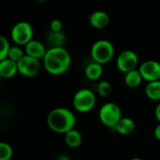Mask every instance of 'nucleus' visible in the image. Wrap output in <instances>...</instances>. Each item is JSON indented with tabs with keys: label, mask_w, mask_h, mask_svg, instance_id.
Segmentation results:
<instances>
[{
	"label": "nucleus",
	"mask_w": 160,
	"mask_h": 160,
	"mask_svg": "<svg viewBox=\"0 0 160 160\" xmlns=\"http://www.w3.org/2000/svg\"><path fill=\"white\" fill-rule=\"evenodd\" d=\"M17 73H19L17 62L8 58L0 60V76L3 79H11Z\"/></svg>",
	"instance_id": "nucleus-12"
},
{
	"label": "nucleus",
	"mask_w": 160,
	"mask_h": 160,
	"mask_svg": "<svg viewBox=\"0 0 160 160\" xmlns=\"http://www.w3.org/2000/svg\"><path fill=\"white\" fill-rule=\"evenodd\" d=\"M130 160H142V158H131Z\"/></svg>",
	"instance_id": "nucleus-27"
},
{
	"label": "nucleus",
	"mask_w": 160,
	"mask_h": 160,
	"mask_svg": "<svg viewBox=\"0 0 160 160\" xmlns=\"http://www.w3.org/2000/svg\"><path fill=\"white\" fill-rule=\"evenodd\" d=\"M24 55H25V52H24V51H22L21 46L15 45V46L10 47V50L8 54V58L18 63Z\"/></svg>",
	"instance_id": "nucleus-19"
},
{
	"label": "nucleus",
	"mask_w": 160,
	"mask_h": 160,
	"mask_svg": "<svg viewBox=\"0 0 160 160\" xmlns=\"http://www.w3.org/2000/svg\"><path fill=\"white\" fill-rule=\"evenodd\" d=\"M43 65L48 73L62 75L70 68L71 56L65 47H52L43 57Z\"/></svg>",
	"instance_id": "nucleus-1"
},
{
	"label": "nucleus",
	"mask_w": 160,
	"mask_h": 160,
	"mask_svg": "<svg viewBox=\"0 0 160 160\" xmlns=\"http://www.w3.org/2000/svg\"><path fill=\"white\" fill-rule=\"evenodd\" d=\"M0 60H4L6 58H8V52L10 50V44L8 39L5 37V36H1L0 37Z\"/></svg>",
	"instance_id": "nucleus-22"
},
{
	"label": "nucleus",
	"mask_w": 160,
	"mask_h": 160,
	"mask_svg": "<svg viewBox=\"0 0 160 160\" xmlns=\"http://www.w3.org/2000/svg\"><path fill=\"white\" fill-rule=\"evenodd\" d=\"M37 2H39V3H43V2H45V1H47V0H36Z\"/></svg>",
	"instance_id": "nucleus-28"
},
{
	"label": "nucleus",
	"mask_w": 160,
	"mask_h": 160,
	"mask_svg": "<svg viewBox=\"0 0 160 160\" xmlns=\"http://www.w3.org/2000/svg\"><path fill=\"white\" fill-rule=\"evenodd\" d=\"M155 115H156V118L157 120L160 123V102L158 104L157 108H156V111H155Z\"/></svg>",
	"instance_id": "nucleus-25"
},
{
	"label": "nucleus",
	"mask_w": 160,
	"mask_h": 160,
	"mask_svg": "<svg viewBox=\"0 0 160 160\" xmlns=\"http://www.w3.org/2000/svg\"><path fill=\"white\" fill-rule=\"evenodd\" d=\"M65 142L70 148H77L82 142V134L76 130L75 128L71 129L70 131L65 134Z\"/></svg>",
	"instance_id": "nucleus-16"
},
{
	"label": "nucleus",
	"mask_w": 160,
	"mask_h": 160,
	"mask_svg": "<svg viewBox=\"0 0 160 160\" xmlns=\"http://www.w3.org/2000/svg\"><path fill=\"white\" fill-rule=\"evenodd\" d=\"M62 28H63V23L62 21L59 19H53L50 22V29L52 32H60L62 31Z\"/></svg>",
	"instance_id": "nucleus-23"
},
{
	"label": "nucleus",
	"mask_w": 160,
	"mask_h": 160,
	"mask_svg": "<svg viewBox=\"0 0 160 160\" xmlns=\"http://www.w3.org/2000/svg\"><path fill=\"white\" fill-rule=\"evenodd\" d=\"M102 73H103L102 65L94 61L88 64L84 69V74L86 78L90 81H98L102 76Z\"/></svg>",
	"instance_id": "nucleus-14"
},
{
	"label": "nucleus",
	"mask_w": 160,
	"mask_h": 160,
	"mask_svg": "<svg viewBox=\"0 0 160 160\" xmlns=\"http://www.w3.org/2000/svg\"><path fill=\"white\" fill-rule=\"evenodd\" d=\"M47 124L52 131L65 135L67 132L74 128L76 117L68 109L55 108L48 114Z\"/></svg>",
	"instance_id": "nucleus-2"
},
{
	"label": "nucleus",
	"mask_w": 160,
	"mask_h": 160,
	"mask_svg": "<svg viewBox=\"0 0 160 160\" xmlns=\"http://www.w3.org/2000/svg\"><path fill=\"white\" fill-rule=\"evenodd\" d=\"M34 30L32 25L25 21L16 22L10 31V37L12 41L19 46H25L29 41L33 39Z\"/></svg>",
	"instance_id": "nucleus-4"
},
{
	"label": "nucleus",
	"mask_w": 160,
	"mask_h": 160,
	"mask_svg": "<svg viewBox=\"0 0 160 160\" xmlns=\"http://www.w3.org/2000/svg\"><path fill=\"white\" fill-rule=\"evenodd\" d=\"M24 52L26 55L37 59H43L47 52V49L45 48L44 44L38 40L32 39L24 46Z\"/></svg>",
	"instance_id": "nucleus-10"
},
{
	"label": "nucleus",
	"mask_w": 160,
	"mask_h": 160,
	"mask_svg": "<svg viewBox=\"0 0 160 160\" xmlns=\"http://www.w3.org/2000/svg\"><path fill=\"white\" fill-rule=\"evenodd\" d=\"M138 65H139V57L134 51L125 50L117 56L116 59L117 69L125 74L131 70L137 69Z\"/></svg>",
	"instance_id": "nucleus-7"
},
{
	"label": "nucleus",
	"mask_w": 160,
	"mask_h": 160,
	"mask_svg": "<svg viewBox=\"0 0 160 160\" xmlns=\"http://www.w3.org/2000/svg\"><path fill=\"white\" fill-rule=\"evenodd\" d=\"M135 122L131 118L122 117L113 129L121 135H129L135 130Z\"/></svg>",
	"instance_id": "nucleus-13"
},
{
	"label": "nucleus",
	"mask_w": 160,
	"mask_h": 160,
	"mask_svg": "<svg viewBox=\"0 0 160 160\" xmlns=\"http://www.w3.org/2000/svg\"><path fill=\"white\" fill-rule=\"evenodd\" d=\"M142 79L148 82L160 80V63L156 60H146L139 68Z\"/></svg>",
	"instance_id": "nucleus-9"
},
{
	"label": "nucleus",
	"mask_w": 160,
	"mask_h": 160,
	"mask_svg": "<svg viewBox=\"0 0 160 160\" xmlns=\"http://www.w3.org/2000/svg\"><path fill=\"white\" fill-rule=\"evenodd\" d=\"M110 22V17L107 12L103 10H96L89 16V23L93 28L104 29Z\"/></svg>",
	"instance_id": "nucleus-11"
},
{
	"label": "nucleus",
	"mask_w": 160,
	"mask_h": 160,
	"mask_svg": "<svg viewBox=\"0 0 160 160\" xmlns=\"http://www.w3.org/2000/svg\"><path fill=\"white\" fill-rule=\"evenodd\" d=\"M67 40V37L63 31L60 32H52L48 35L47 37V43L52 47H64Z\"/></svg>",
	"instance_id": "nucleus-17"
},
{
	"label": "nucleus",
	"mask_w": 160,
	"mask_h": 160,
	"mask_svg": "<svg viewBox=\"0 0 160 160\" xmlns=\"http://www.w3.org/2000/svg\"><path fill=\"white\" fill-rule=\"evenodd\" d=\"M98 115L100 122L104 126L110 128H114L117 123L122 118V111L116 103L108 102L102 105L99 110Z\"/></svg>",
	"instance_id": "nucleus-5"
},
{
	"label": "nucleus",
	"mask_w": 160,
	"mask_h": 160,
	"mask_svg": "<svg viewBox=\"0 0 160 160\" xmlns=\"http://www.w3.org/2000/svg\"><path fill=\"white\" fill-rule=\"evenodd\" d=\"M13 155L11 146L7 142H0V160H10Z\"/></svg>",
	"instance_id": "nucleus-21"
},
{
	"label": "nucleus",
	"mask_w": 160,
	"mask_h": 160,
	"mask_svg": "<svg viewBox=\"0 0 160 160\" xmlns=\"http://www.w3.org/2000/svg\"><path fill=\"white\" fill-rule=\"evenodd\" d=\"M41 65L39 59L31 57L29 55H24L19 62H18V70L19 73L24 77H34L36 76L40 70Z\"/></svg>",
	"instance_id": "nucleus-8"
},
{
	"label": "nucleus",
	"mask_w": 160,
	"mask_h": 160,
	"mask_svg": "<svg viewBox=\"0 0 160 160\" xmlns=\"http://www.w3.org/2000/svg\"><path fill=\"white\" fill-rule=\"evenodd\" d=\"M90 53L94 62L103 66L112 61L115 53V49L110 40L98 39L92 45Z\"/></svg>",
	"instance_id": "nucleus-3"
},
{
	"label": "nucleus",
	"mask_w": 160,
	"mask_h": 160,
	"mask_svg": "<svg viewBox=\"0 0 160 160\" xmlns=\"http://www.w3.org/2000/svg\"><path fill=\"white\" fill-rule=\"evenodd\" d=\"M125 83L128 87L129 88H137L138 86L141 85L142 82V76L138 69H134L131 70L128 73L125 74Z\"/></svg>",
	"instance_id": "nucleus-15"
},
{
	"label": "nucleus",
	"mask_w": 160,
	"mask_h": 160,
	"mask_svg": "<svg viewBox=\"0 0 160 160\" xmlns=\"http://www.w3.org/2000/svg\"><path fill=\"white\" fill-rule=\"evenodd\" d=\"M145 95L152 100H160V80L147 83L145 87Z\"/></svg>",
	"instance_id": "nucleus-18"
},
{
	"label": "nucleus",
	"mask_w": 160,
	"mask_h": 160,
	"mask_svg": "<svg viewBox=\"0 0 160 160\" xmlns=\"http://www.w3.org/2000/svg\"><path fill=\"white\" fill-rule=\"evenodd\" d=\"M54 160H70L69 157L67 156V155H64V154H61V155H58L55 159Z\"/></svg>",
	"instance_id": "nucleus-26"
},
{
	"label": "nucleus",
	"mask_w": 160,
	"mask_h": 160,
	"mask_svg": "<svg viewBox=\"0 0 160 160\" xmlns=\"http://www.w3.org/2000/svg\"><path fill=\"white\" fill-rule=\"evenodd\" d=\"M154 135H155L157 140L160 141V123L156 127V128L154 130Z\"/></svg>",
	"instance_id": "nucleus-24"
},
{
	"label": "nucleus",
	"mask_w": 160,
	"mask_h": 160,
	"mask_svg": "<svg viewBox=\"0 0 160 160\" xmlns=\"http://www.w3.org/2000/svg\"><path fill=\"white\" fill-rule=\"evenodd\" d=\"M96 105V96L90 89L79 90L73 98V107L79 112H88Z\"/></svg>",
	"instance_id": "nucleus-6"
},
{
	"label": "nucleus",
	"mask_w": 160,
	"mask_h": 160,
	"mask_svg": "<svg viewBox=\"0 0 160 160\" xmlns=\"http://www.w3.org/2000/svg\"><path fill=\"white\" fill-rule=\"evenodd\" d=\"M98 90V94L103 98H107L111 95L112 91V84L107 82V81H100L98 84L97 87Z\"/></svg>",
	"instance_id": "nucleus-20"
}]
</instances>
